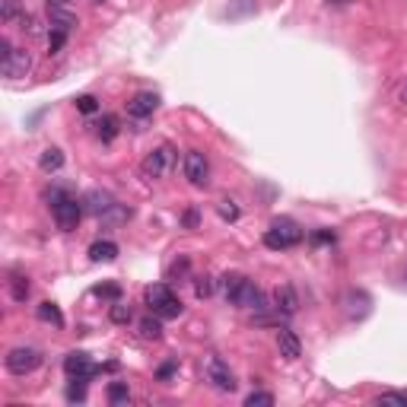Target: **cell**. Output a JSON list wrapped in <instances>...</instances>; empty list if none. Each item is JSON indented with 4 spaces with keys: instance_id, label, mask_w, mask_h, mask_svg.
Instances as JSON below:
<instances>
[{
    "instance_id": "obj_1",
    "label": "cell",
    "mask_w": 407,
    "mask_h": 407,
    "mask_svg": "<svg viewBox=\"0 0 407 407\" xmlns=\"http://www.w3.org/2000/svg\"><path fill=\"white\" fill-rule=\"evenodd\" d=\"M51 214H55L57 229L64 233H74L80 226V216H83V200H76L67 191H55L51 194Z\"/></svg>"
},
{
    "instance_id": "obj_2",
    "label": "cell",
    "mask_w": 407,
    "mask_h": 407,
    "mask_svg": "<svg viewBox=\"0 0 407 407\" xmlns=\"http://www.w3.org/2000/svg\"><path fill=\"white\" fill-rule=\"evenodd\" d=\"M303 226L299 223H293V220H274L270 223V229L264 233V245L268 249H274V251H283V249H293V245H299L303 242Z\"/></svg>"
},
{
    "instance_id": "obj_3",
    "label": "cell",
    "mask_w": 407,
    "mask_h": 407,
    "mask_svg": "<svg viewBox=\"0 0 407 407\" xmlns=\"http://www.w3.org/2000/svg\"><path fill=\"white\" fill-rule=\"evenodd\" d=\"M172 163H175V150L169 144H163V146H156L153 153H146V156H144L140 172H144V179L156 181V179H163V175L172 169Z\"/></svg>"
},
{
    "instance_id": "obj_4",
    "label": "cell",
    "mask_w": 407,
    "mask_h": 407,
    "mask_svg": "<svg viewBox=\"0 0 407 407\" xmlns=\"http://www.w3.org/2000/svg\"><path fill=\"white\" fill-rule=\"evenodd\" d=\"M204 379L210 382V385L216 388V392H235V375H233V369H229L226 363H223L220 357H207V363H204Z\"/></svg>"
},
{
    "instance_id": "obj_5",
    "label": "cell",
    "mask_w": 407,
    "mask_h": 407,
    "mask_svg": "<svg viewBox=\"0 0 407 407\" xmlns=\"http://www.w3.org/2000/svg\"><path fill=\"white\" fill-rule=\"evenodd\" d=\"M42 366V353L35 350V347H13V350L7 353V369L13 375H29L35 373Z\"/></svg>"
},
{
    "instance_id": "obj_6",
    "label": "cell",
    "mask_w": 407,
    "mask_h": 407,
    "mask_svg": "<svg viewBox=\"0 0 407 407\" xmlns=\"http://www.w3.org/2000/svg\"><path fill=\"white\" fill-rule=\"evenodd\" d=\"M48 16H51V29H61V32H67V35L80 26L74 0H48Z\"/></svg>"
},
{
    "instance_id": "obj_7",
    "label": "cell",
    "mask_w": 407,
    "mask_h": 407,
    "mask_svg": "<svg viewBox=\"0 0 407 407\" xmlns=\"http://www.w3.org/2000/svg\"><path fill=\"white\" fill-rule=\"evenodd\" d=\"M185 179L191 181L194 188H207V181H210V163H207V156L200 150H188L185 153Z\"/></svg>"
},
{
    "instance_id": "obj_8",
    "label": "cell",
    "mask_w": 407,
    "mask_h": 407,
    "mask_svg": "<svg viewBox=\"0 0 407 407\" xmlns=\"http://www.w3.org/2000/svg\"><path fill=\"white\" fill-rule=\"evenodd\" d=\"M29 70H32V55H29V48H13L4 61H0V74L7 76V80H22V76H29Z\"/></svg>"
},
{
    "instance_id": "obj_9",
    "label": "cell",
    "mask_w": 407,
    "mask_h": 407,
    "mask_svg": "<svg viewBox=\"0 0 407 407\" xmlns=\"http://www.w3.org/2000/svg\"><path fill=\"white\" fill-rule=\"evenodd\" d=\"M233 305H239V309H249V312H258V315L270 309L268 299H264V293H261V287H255L249 277H245V283L239 287V293H235Z\"/></svg>"
},
{
    "instance_id": "obj_10",
    "label": "cell",
    "mask_w": 407,
    "mask_h": 407,
    "mask_svg": "<svg viewBox=\"0 0 407 407\" xmlns=\"http://www.w3.org/2000/svg\"><path fill=\"white\" fill-rule=\"evenodd\" d=\"M64 373H67L70 379H86V382H90L92 375L102 373V369H99V366H92L90 353L74 350V353H67V359H64Z\"/></svg>"
},
{
    "instance_id": "obj_11",
    "label": "cell",
    "mask_w": 407,
    "mask_h": 407,
    "mask_svg": "<svg viewBox=\"0 0 407 407\" xmlns=\"http://www.w3.org/2000/svg\"><path fill=\"white\" fill-rule=\"evenodd\" d=\"M274 309L280 312V315H296V312H299V296H296V290H293L290 283H277Z\"/></svg>"
},
{
    "instance_id": "obj_12",
    "label": "cell",
    "mask_w": 407,
    "mask_h": 407,
    "mask_svg": "<svg viewBox=\"0 0 407 407\" xmlns=\"http://www.w3.org/2000/svg\"><path fill=\"white\" fill-rule=\"evenodd\" d=\"M156 109H159L156 92H137V96L127 102V115H131V118H150Z\"/></svg>"
},
{
    "instance_id": "obj_13",
    "label": "cell",
    "mask_w": 407,
    "mask_h": 407,
    "mask_svg": "<svg viewBox=\"0 0 407 407\" xmlns=\"http://www.w3.org/2000/svg\"><path fill=\"white\" fill-rule=\"evenodd\" d=\"M277 350H280L283 359H299L303 357V344H299V338L293 331H287V328H280V334H277Z\"/></svg>"
},
{
    "instance_id": "obj_14",
    "label": "cell",
    "mask_w": 407,
    "mask_h": 407,
    "mask_svg": "<svg viewBox=\"0 0 407 407\" xmlns=\"http://www.w3.org/2000/svg\"><path fill=\"white\" fill-rule=\"evenodd\" d=\"M172 296H175V293L169 290V283H153V287H146V293H144V299H146V305H150L153 315H156V312L163 309Z\"/></svg>"
},
{
    "instance_id": "obj_15",
    "label": "cell",
    "mask_w": 407,
    "mask_h": 407,
    "mask_svg": "<svg viewBox=\"0 0 407 407\" xmlns=\"http://www.w3.org/2000/svg\"><path fill=\"white\" fill-rule=\"evenodd\" d=\"M83 207L90 210V214L102 216V214H109V210L115 207V200H111V194H105V191H90L83 198Z\"/></svg>"
},
{
    "instance_id": "obj_16",
    "label": "cell",
    "mask_w": 407,
    "mask_h": 407,
    "mask_svg": "<svg viewBox=\"0 0 407 407\" xmlns=\"http://www.w3.org/2000/svg\"><path fill=\"white\" fill-rule=\"evenodd\" d=\"M115 258H118V245H115V242L102 239V242H92V245H90V261L102 264V261H115Z\"/></svg>"
},
{
    "instance_id": "obj_17",
    "label": "cell",
    "mask_w": 407,
    "mask_h": 407,
    "mask_svg": "<svg viewBox=\"0 0 407 407\" xmlns=\"http://www.w3.org/2000/svg\"><path fill=\"white\" fill-rule=\"evenodd\" d=\"M39 166H42V172H57V169L64 166V153L57 150V146H48V150H42V156H39Z\"/></svg>"
},
{
    "instance_id": "obj_18",
    "label": "cell",
    "mask_w": 407,
    "mask_h": 407,
    "mask_svg": "<svg viewBox=\"0 0 407 407\" xmlns=\"http://www.w3.org/2000/svg\"><path fill=\"white\" fill-rule=\"evenodd\" d=\"M242 283H245V277H242V274H223L220 277V293H223L226 303H233V299H235V293H239Z\"/></svg>"
},
{
    "instance_id": "obj_19",
    "label": "cell",
    "mask_w": 407,
    "mask_h": 407,
    "mask_svg": "<svg viewBox=\"0 0 407 407\" xmlns=\"http://www.w3.org/2000/svg\"><path fill=\"white\" fill-rule=\"evenodd\" d=\"M35 315H39V322H48V324H55V328H64V315L55 303H42L39 309H35Z\"/></svg>"
},
{
    "instance_id": "obj_20",
    "label": "cell",
    "mask_w": 407,
    "mask_h": 407,
    "mask_svg": "<svg viewBox=\"0 0 407 407\" xmlns=\"http://www.w3.org/2000/svg\"><path fill=\"white\" fill-rule=\"evenodd\" d=\"M137 328H140V338H144V340H159V338H163V318H159V315L156 318H144Z\"/></svg>"
},
{
    "instance_id": "obj_21",
    "label": "cell",
    "mask_w": 407,
    "mask_h": 407,
    "mask_svg": "<svg viewBox=\"0 0 407 407\" xmlns=\"http://www.w3.org/2000/svg\"><path fill=\"white\" fill-rule=\"evenodd\" d=\"M29 290H32V287H29V277L26 274H13V277H10V293H13L16 303H26Z\"/></svg>"
},
{
    "instance_id": "obj_22",
    "label": "cell",
    "mask_w": 407,
    "mask_h": 407,
    "mask_svg": "<svg viewBox=\"0 0 407 407\" xmlns=\"http://www.w3.org/2000/svg\"><path fill=\"white\" fill-rule=\"evenodd\" d=\"M96 134L105 140V144H109V140H115L118 137V118L115 115H102V121L96 125Z\"/></svg>"
},
{
    "instance_id": "obj_23",
    "label": "cell",
    "mask_w": 407,
    "mask_h": 407,
    "mask_svg": "<svg viewBox=\"0 0 407 407\" xmlns=\"http://www.w3.org/2000/svg\"><path fill=\"white\" fill-rule=\"evenodd\" d=\"M109 318H111L115 324H127V322L134 318V312H131V305H125L121 299H118V303L109 309Z\"/></svg>"
},
{
    "instance_id": "obj_24",
    "label": "cell",
    "mask_w": 407,
    "mask_h": 407,
    "mask_svg": "<svg viewBox=\"0 0 407 407\" xmlns=\"http://www.w3.org/2000/svg\"><path fill=\"white\" fill-rule=\"evenodd\" d=\"M20 0H0V20L4 22H13V20H20Z\"/></svg>"
},
{
    "instance_id": "obj_25",
    "label": "cell",
    "mask_w": 407,
    "mask_h": 407,
    "mask_svg": "<svg viewBox=\"0 0 407 407\" xmlns=\"http://www.w3.org/2000/svg\"><path fill=\"white\" fill-rule=\"evenodd\" d=\"M109 401H111V404H127V401H131V392H127L125 382H111V385H109Z\"/></svg>"
},
{
    "instance_id": "obj_26",
    "label": "cell",
    "mask_w": 407,
    "mask_h": 407,
    "mask_svg": "<svg viewBox=\"0 0 407 407\" xmlns=\"http://www.w3.org/2000/svg\"><path fill=\"white\" fill-rule=\"evenodd\" d=\"M181 312H185V305H181V299H179V296H172V299H169L166 305H163V309L156 312V315H159V318H179Z\"/></svg>"
},
{
    "instance_id": "obj_27",
    "label": "cell",
    "mask_w": 407,
    "mask_h": 407,
    "mask_svg": "<svg viewBox=\"0 0 407 407\" xmlns=\"http://www.w3.org/2000/svg\"><path fill=\"white\" fill-rule=\"evenodd\" d=\"M210 293H214V277H198V280H194V296L198 299H207Z\"/></svg>"
},
{
    "instance_id": "obj_28",
    "label": "cell",
    "mask_w": 407,
    "mask_h": 407,
    "mask_svg": "<svg viewBox=\"0 0 407 407\" xmlns=\"http://www.w3.org/2000/svg\"><path fill=\"white\" fill-rule=\"evenodd\" d=\"M270 404H274V394L270 392H251L245 398V407H270Z\"/></svg>"
},
{
    "instance_id": "obj_29",
    "label": "cell",
    "mask_w": 407,
    "mask_h": 407,
    "mask_svg": "<svg viewBox=\"0 0 407 407\" xmlns=\"http://www.w3.org/2000/svg\"><path fill=\"white\" fill-rule=\"evenodd\" d=\"M67 401H86V379H70Z\"/></svg>"
},
{
    "instance_id": "obj_30",
    "label": "cell",
    "mask_w": 407,
    "mask_h": 407,
    "mask_svg": "<svg viewBox=\"0 0 407 407\" xmlns=\"http://www.w3.org/2000/svg\"><path fill=\"white\" fill-rule=\"evenodd\" d=\"M76 111H83V115H96V111H99L96 96H80V99H76Z\"/></svg>"
},
{
    "instance_id": "obj_31",
    "label": "cell",
    "mask_w": 407,
    "mask_h": 407,
    "mask_svg": "<svg viewBox=\"0 0 407 407\" xmlns=\"http://www.w3.org/2000/svg\"><path fill=\"white\" fill-rule=\"evenodd\" d=\"M96 293H99V296H105V299H111V303L121 299V287H118V283H102V287H96Z\"/></svg>"
},
{
    "instance_id": "obj_32",
    "label": "cell",
    "mask_w": 407,
    "mask_h": 407,
    "mask_svg": "<svg viewBox=\"0 0 407 407\" xmlns=\"http://www.w3.org/2000/svg\"><path fill=\"white\" fill-rule=\"evenodd\" d=\"M375 404H398V407H407V394H398V392H388V394H379Z\"/></svg>"
},
{
    "instance_id": "obj_33",
    "label": "cell",
    "mask_w": 407,
    "mask_h": 407,
    "mask_svg": "<svg viewBox=\"0 0 407 407\" xmlns=\"http://www.w3.org/2000/svg\"><path fill=\"white\" fill-rule=\"evenodd\" d=\"M20 29H22V32H29V35H39V32H42V29H39V20H35V16H29V13L20 16Z\"/></svg>"
},
{
    "instance_id": "obj_34",
    "label": "cell",
    "mask_w": 407,
    "mask_h": 407,
    "mask_svg": "<svg viewBox=\"0 0 407 407\" xmlns=\"http://www.w3.org/2000/svg\"><path fill=\"white\" fill-rule=\"evenodd\" d=\"M67 42V32H61V29H51V35H48V48H51V55L55 51H61V45Z\"/></svg>"
},
{
    "instance_id": "obj_35",
    "label": "cell",
    "mask_w": 407,
    "mask_h": 407,
    "mask_svg": "<svg viewBox=\"0 0 407 407\" xmlns=\"http://www.w3.org/2000/svg\"><path fill=\"white\" fill-rule=\"evenodd\" d=\"M216 210H220L223 220H239V207H235L233 200H220V207Z\"/></svg>"
},
{
    "instance_id": "obj_36",
    "label": "cell",
    "mask_w": 407,
    "mask_h": 407,
    "mask_svg": "<svg viewBox=\"0 0 407 407\" xmlns=\"http://www.w3.org/2000/svg\"><path fill=\"white\" fill-rule=\"evenodd\" d=\"M309 239H312V245H324V242H334V233L331 229H322V233H312Z\"/></svg>"
},
{
    "instance_id": "obj_37",
    "label": "cell",
    "mask_w": 407,
    "mask_h": 407,
    "mask_svg": "<svg viewBox=\"0 0 407 407\" xmlns=\"http://www.w3.org/2000/svg\"><path fill=\"white\" fill-rule=\"evenodd\" d=\"M10 51H13V45H10L7 39H0V61H4V57H7Z\"/></svg>"
},
{
    "instance_id": "obj_38",
    "label": "cell",
    "mask_w": 407,
    "mask_h": 407,
    "mask_svg": "<svg viewBox=\"0 0 407 407\" xmlns=\"http://www.w3.org/2000/svg\"><path fill=\"white\" fill-rule=\"evenodd\" d=\"M172 373H175V363H166L163 369H159V379H169Z\"/></svg>"
},
{
    "instance_id": "obj_39",
    "label": "cell",
    "mask_w": 407,
    "mask_h": 407,
    "mask_svg": "<svg viewBox=\"0 0 407 407\" xmlns=\"http://www.w3.org/2000/svg\"><path fill=\"white\" fill-rule=\"evenodd\" d=\"M185 223H188V226H198V214H194V210H188V214H185Z\"/></svg>"
},
{
    "instance_id": "obj_40",
    "label": "cell",
    "mask_w": 407,
    "mask_h": 407,
    "mask_svg": "<svg viewBox=\"0 0 407 407\" xmlns=\"http://www.w3.org/2000/svg\"><path fill=\"white\" fill-rule=\"evenodd\" d=\"M328 4H350V0H328Z\"/></svg>"
},
{
    "instance_id": "obj_41",
    "label": "cell",
    "mask_w": 407,
    "mask_h": 407,
    "mask_svg": "<svg viewBox=\"0 0 407 407\" xmlns=\"http://www.w3.org/2000/svg\"><path fill=\"white\" fill-rule=\"evenodd\" d=\"M401 99H404V102H407V86H404V92H401Z\"/></svg>"
}]
</instances>
